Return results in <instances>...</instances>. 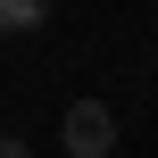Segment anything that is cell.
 Segmentation results:
<instances>
[{
  "label": "cell",
  "instance_id": "cell-1",
  "mask_svg": "<svg viewBox=\"0 0 158 158\" xmlns=\"http://www.w3.org/2000/svg\"><path fill=\"white\" fill-rule=\"evenodd\" d=\"M75 158H108V142H117V117L100 108V100H75L67 108V133H58Z\"/></svg>",
  "mask_w": 158,
  "mask_h": 158
},
{
  "label": "cell",
  "instance_id": "cell-2",
  "mask_svg": "<svg viewBox=\"0 0 158 158\" xmlns=\"http://www.w3.org/2000/svg\"><path fill=\"white\" fill-rule=\"evenodd\" d=\"M42 25H50L42 0H0V33H42Z\"/></svg>",
  "mask_w": 158,
  "mask_h": 158
},
{
  "label": "cell",
  "instance_id": "cell-3",
  "mask_svg": "<svg viewBox=\"0 0 158 158\" xmlns=\"http://www.w3.org/2000/svg\"><path fill=\"white\" fill-rule=\"evenodd\" d=\"M0 158H33V150H25V142H17V133H0Z\"/></svg>",
  "mask_w": 158,
  "mask_h": 158
}]
</instances>
